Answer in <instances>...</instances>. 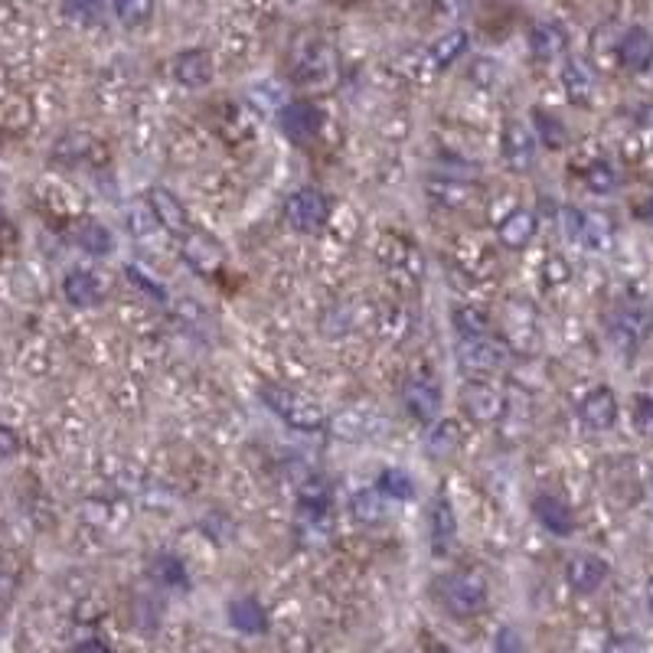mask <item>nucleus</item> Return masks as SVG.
<instances>
[{
  "label": "nucleus",
  "instance_id": "obj_14",
  "mask_svg": "<svg viewBox=\"0 0 653 653\" xmlns=\"http://www.w3.org/2000/svg\"><path fill=\"white\" fill-rule=\"evenodd\" d=\"M578 415H582L585 428L608 431V428H614V422H618V396H614L608 386L591 389L582 399V405H578Z\"/></svg>",
  "mask_w": 653,
  "mask_h": 653
},
{
  "label": "nucleus",
  "instance_id": "obj_23",
  "mask_svg": "<svg viewBox=\"0 0 653 653\" xmlns=\"http://www.w3.org/2000/svg\"><path fill=\"white\" fill-rule=\"evenodd\" d=\"M63 294H66V301L72 307H95L98 301H102V285L95 281V275H89V271H69L66 281H63Z\"/></svg>",
  "mask_w": 653,
  "mask_h": 653
},
{
  "label": "nucleus",
  "instance_id": "obj_8",
  "mask_svg": "<svg viewBox=\"0 0 653 653\" xmlns=\"http://www.w3.org/2000/svg\"><path fill=\"white\" fill-rule=\"evenodd\" d=\"M608 572V562L601 556H591V552H578V556L565 562V582H569L575 595H595L605 585Z\"/></svg>",
  "mask_w": 653,
  "mask_h": 653
},
{
  "label": "nucleus",
  "instance_id": "obj_13",
  "mask_svg": "<svg viewBox=\"0 0 653 653\" xmlns=\"http://www.w3.org/2000/svg\"><path fill=\"white\" fill-rule=\"evenodd\" d=\"M147 203H151L157 223L164 232H170V236H187V232H190L187 206H183L167 187H151V193H147Z\"/></svg>",
  "mask_w": 653,
  "mask_h": 653
},
{
  "label": "nucleus",
  "instance_id": "obj_16",
  "mask_svg": "<svg viewBox=\"0 0 653 653\" xmlns=\"http://www.w3.org/2000/svg\"><path fill=\"white\" fill-rule=\"evenodd\" d=\"M618 59L627 72H644L653 66V33L647 27H631L618 43Z\"/></svg>",
  "mask_w": 653,
  "mask_h": 653
},
{
  "label": "nucleus",
  "instance_id": "obj_30",
  "mask_svg": "<svg viewBox=\"0 0 653 653\" xmlns=\"http://www.w3.org/2000/svg\"><path fill=\"white\" fill-rule=\"evenodd\" d=\"M464 49H467V33L464 30H451V33L441 36L435 46H431V63H435L438 69H448L464 56Z\"/></svg>",
  "mask_w": 653,
  "mask_h": 653
},
{
  "label": "nucleus",
  "instance_id": "obj_31",
  "mask_svg": "<svg viewBox=\"0 0 653 653\" xmlns=\"http://www.w3.org/2000/svg\"><path fill=\"white\" fill-rule=\"evenodd\" d=\"M376 490L383 497L412 500L415 497V480L405 471H399V467H386V471H379V477H376Z\"/></svg>",
  "mask_w": 653,
  "mask_h": 653
},
{
  "label": "nucleus",
  "instance_id": "obj_35",
  "mask_svg": "<svg viewBox=\"0 0 653 653\" xmlns=\"http://www.w3.org/2000/svg\"><path fill=\"white\" fill-rule=\"evenodd\" d=\"M585 183H588V190H595V193H611L614 187H618V174H614L611 164L598 160V164H591L585 170Z\"/></svg>",
  "mask_w": 653,
  "mask_h": 653
},
{
  "label": "nucleus",
  "instance_id": "obj_24",
  "mask_svg": "<svg viewBox=\"0 0 653 653\" xmlns=\"http://www.w3.org/2000/svg\"><path fill=\"white\" fill-rule=\"evenodd\" d=\"M451 324L458 330L461 340H474V337H487L490 334V314L477 304H458L451 311Z\"/></svg>",
  "mask_w": 653,
  "mask_h": 653
},
{
  "label": "nucleus",
  "instance_id": "obj_27",
  "mask_svg": "<svg viewBox=\"0 0 653 653\" xmlns=\"http://www.w3.org/2000/svg\"><path fill=\"white\" fill-rule=\"evenodd\" d=\"M125 219H128V232L138 242H147L160 229L154 209H151V203H147V200H131L125 206Z\"/></svg>",
  "mask_w": 653,
  "mask_h": 653
},
{
  "label": "nucleus",
  "instance_id": "obj_4",
  "mask_svg": "<svg viewBox=\"0 0 653 653\" xmlns=\"http://www.w3.org/2000/svg\"><path fill=\"white\" fill-rule=\"evenodd\" d=\"M510 356H513L510 343H503L490 334L458 343V366L471 379H487V376L500 373V369L510 363Z\"/></svg>",
  "mask_w": 653,
  "mask_h": 653
},
{
  "label": "nucleus",
  "instance_id": "obj_41",
  "mask_svg": "<svg viewBox=\"0 0 653 653\" xmlns=\"http://www.w3.org/2000/svg\"><path fill=\"white\" fill-rule=\"evenodd\" d=\"M17 451H20L17 435H14V431H10L7 425H0V461H10Z\"/></svg>",
  "mask_w": 653,
  "mask_h": 653
},
{
  "label": "nucleus",
  "instance_id": "obj_32",
  "mask_svg": "<svg viewBox=\"0 0 653 653\" xmlns=\"http://www.w3.org/2000/svg\"><path fill=\"white\" fill-rule=\"evenodd\" d=\"M350 513H353V520H360V523H379L386 516L383 494H379V490H363V494H356L350 500Z\"/></svg>",
  "mask_w": 653,
  "mask_h": 653
},
{
  "label": "nucleus",
  "instance_id": "obj_42",
  "mask_svg": "<svg viewBox=\"0 0 653 653\" xmlns=\"http://www.w3.org/2000/svg\"><path fill=\"white\" fill-rule=\"evenodd\" d=\"M608 653H644V647L637 644V640H631V637H618L614 644L608 647Z\"/></svg>",
  "mask_w": 653,
  "mask_h": 653
},
{
  "label": "nucleus",
  "instance_id": "obj_40",
  "mask_svg": "<svg viewBox=\"0 0 653 653\" xmlns=\"http://www.w3.org/2000/svg\"><path fill=\"white\" fill-rule=\"evenodd\" d=\"M582 216H585V213H578V209H572V206L562 209V216H559V219H562V232H565L569 239L582 236Z\"/></svg>",
  "mask_w": 653,
  "mask_h": 653
},
{
  "label": "nucleus",
  "instance_id": "obj_47",
  "mask_svg": "<svg viewBox=\"0 0 653 653\" xmlns=\"http://www.w3.org/2000/svg\"><path fill=\"white\" fill-rule=\"evenodd\" d=\"M438 653H454V650H448V647H445V650H438Z\"/></svg>",
  "mask_w": 653,
  "mask_h": 653
},
{
  "label": "nucleus",
  "instance_id": "obj_34",
  "mask_svg": "<svg viewBox=\"0 0 653 653\" xmlns=\"http://www.w3.org/2000/svg\"><path fill=\"white\" fill-rule=\"evenodd\" d=\"M115 14L125 27H144L154 17V0H115Z\"/></svg>",
  "mask_w": 653,
  "mask_h": 653
},
{
  "label": "nucleus",
  "instance_id": "obj_33",
  "mask_svg": "<svg viewBox=\"0 0 653 653\" xmlns=\"http://www.w3.org/2000/svg\"><path fill=\"white\" fill-rule=\"evenodd\" d=\"M582 239L591 249H608L611 245V219L601 213H585L582 216Z\"/></svg>",
  "mask_w": 653,
  "mask_h": 653
},
{
  "label": "nucleus",
  "instance_id": "obj_44",
  "mask_svg": "<svg viewBox=\"0 0 653 653\" xmlns=\"http://www.w3.org/2000/svg\"><path fill=\"white\" fill-rule=\"evenodd\" d=\"M549 268L552 271H546V278L552 281V285H559V281H569V265H565V262H552Z\"/></svg>",
  "mask_w": 653,
  "mask_h": 653
},
{
  "label": "nucleus",
  "instance_id": "obj_9",
  "mask_svg": "<svg viewBox=\"0 0 653 653\" xmlns=\"http://www.w3.org/2000/svg\"><path fill=\"white\" fill-rule=\"evenodd\" d=\"M461 405H464L467 418H474L477 425L497 422V418L503 415V392L497 386L474 379V383H467L461 389Z\"/></svg>",
  "mask_w": 653,
  "mask_h": 653
},
{
  "label": "nucleus",
  "instance_id": "obj_15",
  "mask_svg": "<svg viewBox=\"0 0 653 653\" xmlns=\"http://www.w3.org/2000/svg\"><path fill=\"white\" fill-rule=\"evenodd\" d=\"M174 79L187 89H203V85L213 82V59H209L206 49H183L174 56Z\"/></svg>",
  "mask_w": 653,
  "mask_h": 653
},
{
  "label": "nucleus",
  "instance_id": "obj_26",
  "mask_svg": "<svg viewBox=\"0 0 653 653\" xmlns=\"http://www.w3.org/2000/svg\"><path fill=\"white\" fill-rule=\"evenodd\" d=\"M650 324H653V317L644 307H624L618 320H614V337H624L634 347L637 340H644L650 334Z\"/></svg>",
  "mask_w": 653,
  "mask_h": 653
},
{
  "label": "nucleus",
  "instance_id": "obj_3",
  "mask_svg": "<svg viewBox=\"0 0 653 653\" xmlns=\"http://www.w3.org/2000/svg\"><path fill=\"white\" fill-rule=\"evenodd\" d=\"M327 428L337 441L363 445V441H376L392 431V422L383 412H376L373 405H350V409H340L334 418H327Z\"/></svg>",
  "mask_w": 653,
  "mask_h": 653
},
{
  "label": "nucleus",
  "instance_id": "obj_37",
  "mask_svg": "<svg viewBox=\"0 0 653 653\" xmlns=\"http://www.w3.org/2000/svg\"><path fill=\"white\" fill-rule=\"evenodd\" d=\"M154 572L164 585H177V588L187 585V569H183V562L177 556H160L157 565H154Z\"/></svg>",
  "mask_w": 653,
  "mask_h": 653
},
{
  "label": "nucleus",
  "instance_id": "obj_45",
  "mask_svg": "<svg viewBox=\"0 0 653 653\" xmlns=\"http://www.w3.org/2000/svg\"><path fill=\"white\" fill-rule=\"evenodd\" d=\"M647 608H650V614H653V578L647 582Z\"/></svg>",
  "mask_w": 653,
  "mask_h": 653
},
{
  "label": "nucleus",
  "instance_id": "obj_21",
  "mask_svg": "<svg viewBox=\"0 0 653 653\" xmlns=\"http://www.w3.org/2000/svg\"><path fill=\"white\" fill-rule=\"evenodd\" d=\"M565 43H569V36H565L559 23H536L533 33H529V49H533V56L542 59V63L559 59L565 53Z\"/></svg>",
  "mask_w": 653,
  "mask_h": 653
},
{
  "label": "nucleus",
  "instance_id": "obj_29",
  "mask_svg": "<svg viewBox=\"0 0 653 653\" xmlns=\"http://www.w3.org/2000/svg\"><path fill=\"white\" fill-rule=\"evenodd\" d=\"M533 125H536V134H539V144L549 147V151H562V147L569 144V131H565V125L556 115L533 108Z\"/></svg>",
  "mask_w": 653,
  "mask_h": 653
},
{
  "label": "nucleus",
  "instance_id": "obj_28",
  "mask_svg": "<svg viewBox=\"0 0 653 653\" xmlns=\"http://www.w3.org/2000/svg\"><path fill=\"white\" fill-rule=\"evenodd\" d=\"M76 245L89 255H108L115 249V239H112V232H108V226L89 219V223H82L76 229Z\"/></svg>",
  "mask_w": 653,
  "mask_h": 653
},
{
  "label": "nucleus",
  "instance_id": "obj_19",
  "mask_svg": "<svg viewBox=\"0 0 653 653\" xmlns=\"http://www.w3.org/2000/svg\"><path fill=\"white\" fill-rule=\"evenodd\" d=\"M497 236H500L503 249H510V252L526 249L536 236V216L529 213V209H513V213L503 216V223L497 226Z\"/></svg>",
  "mask_w": 653,
  "mask_h": 653
},
{
  "label": "nucleus",
  "instance_id": "obj_11",
  "mask_svg": "<svg viewBox=\"0 0 653 653\" xmlns=\"http://www.w3.org/2000/svg\"><path fill=\"white\" fill-rule=\"evenodd\" d=\"M425 193H428V200L435 206H441V209H467L477 200L480 187L471 180L431 177V180H425Z\"/></svg>",
  "mask_w": 653,
  "mask_h": 653
},
{
  "label": "nucleus",
  "instance_id": "obj_38",
  "mask_svg": "<svg viewBox=\"0 0 653 653\" xmlns=\"http://www.w3.org/2000/svg\"><path fill=\"white\" fill-rule=\"evenodd\" d=\"M634 428H637V435L653 438V396L634 399Z\"/></svg>",
  "mask_w": 653,
  "mask_h": 653
},
{
  "label": "nucleus",
  "instance_id": "obj_1",
  "mask_svg": "<svg viewBox=\"0 0 653 653\" xmlns=\"http://www.w3.org/2000/svg\"><path fill=\"white\" fill-rule=\"evenodd\" d=\"M438 605L445 608L451 618H474L487 608L490 601V582L477 569L448 572L435 582Z\"/></svg>",
  "mask_w": 653,
  "mask_h": 653
},
{
  "label": "nucleus",
  "instance_id": "obj_18",
  "mask_svg": "<svg viewBox=\"0 0 653 653\" xmlns=\"http://www.w3.org/2000/svg\"><path fill=\"white\" fill-rule=\"evenodd\" d=\"M454 539H458V516H454V507L445 497H438L435 507H431V552L448 556Z\"/></svg>",
  "mask_w": 653,
  "mask_h": 653
},
{
  "label": "nucleus",
  "instance_id": "obj_25",
  "mask_svg": "<svg viewBox=\"0 0 653 653\" xmlns=\"http://www.w3.org/2000/svg\"><path fill=\"white\" fill-rule=\"evenodd\" d=\"M458 448H461V425L454 422V418L435 422V428H431V435L425 441V451L435 454V458H451Z\"/></svg>",
  "mask_w": 653,
  "mask_h": 653
},
{
  "label": "nucleus",
  "instance_id": "obj_2",
  "mask_svg": "<svg viewBox=\"0 0 653 653\" xmlns=\"http://www.w3.org/2000/svg\"><path fill=\"white\" fill-rule=\"evenodd\" d=\"M258 396H262V402L268 405V409L275 412L285 425H291V428H298V431H320V428H327L324 405H320L317 399H311V396H304V392H294V389L268 383V386H262Z\"/></svg>",
  "mask_w": 653,
  "mask_h": 653
},
{
  "label": "nucleus",
  "instance_id": "obj_22",
  "mask_svg": "<svg viewBox=\"0 0 653 653\" xmlns=\"http://www.w3.org/2000/svg\"><path fill=\"white\" fill-rule=\"evenodd\" d=\"M229 624L242 634H265L268 631V614L255 598H236L229 605Z\"/></svg>",
  "mask_w": 653,
  "mask_h": 653
},
{
  "label": "nucleus",
  "instance_id": "obj_12",
  "mask_svg": "<svg viewBox=\"0 0 653 653\" xmlns=\"http://www.w3.org/2000/svg\"><path fill=\"white\" fill-rule=\"evenodd\" d=\"M402 402L415 422L431 425L441 412V389L438 383H431V379H412V383H405L402 389Z\"/></svg>",
  "mask_w": 653,
  "mask_h": 653
},
{
  "label": "nucleus",
  "instance_id": "obj_7",
  "mask_svg": "<svg viewBox=\"0 0 653 653\" xmlns=\"http://www.w3.org/2000/svg\"><path fill=\"white\" fill-rule=\"evenodd\" d=\"M536 134L529 131L520 118H510L507 125H503V134H500V151H503V160H507V167L516 170V174H523L536 164Z\"/></svg>",
  "mask_w": 653,
  "mask_h": 653
},
{
  "label": "nucleus",
  "instance_id": "obj_39",
  "mask_svg": "<svg viewBox=\"0 0 653 653\" xmlns=\"http://www.w3.org/2000/svg\"><path fill=\"white\" fill-rule=\"evenodd\" d=\"M494 650H497V653H523V637H520V631H516V627H500Z\"/></svg>",
  "mask_w": 653,
  "mask_h": 653
},
{
  "label": "nucleus",
  "instance_id": "obj_43",
  "mask_svg": "<svg viewBox=\"0 0 653 653\" xmlns=\"http://www.w3.org/2000/svg\"><path fill=\"white\" fill-rule=\"evenodd\" d=\"M76 653H112V647L105 644V640H82V644L76 647Z\"/></svg>",
  "mask_w": 653,
  "mask_h": 653
},
{
  "label": "nucleus",
  "instance_id": "obj_5",
  "mask_svg": "<svg viewBox=\"0 0 653 653\" xmlns=\"http://www.w3.org/2000/svg\"><path fill=\"white\" fill-rule=\"evenodd\" d=\"M285 219L294 232L304 236H317L330 219V196L320 193L317 187H301L288 196L285 203Z\"/></svg>",
  "mask_w": 653,
  "mask_h": 653
},
{
  "label": "nucleus",
  "instance_id": "obj_10",
  "mask_svg": "<svg viewBox=\"0 0 653 653\" xmlns=\"http://www.w3.org/2000/svg\"><path fill=\"white\" fill-rule=\"evenodd\" d=\"M278 125L291 141H311L314 134L324 128V112H320L317 105L298 98V102H288L278 112Z\"/></svg>",
  "mask_w": 653,
  "mask_h": 653
},
{
  "label": "nucleus",
  "instance_id": "obj_6",
  "mask_svg": "<svg viewBox=\"0 0 653 653\" xmlns=\"http://www.w3.org/2000/svg\"><path fill=\"white\" fill-rule=\"evenodd\" d=\"M180 258L190 265V271H196V275H203V278H219L223 275V268H226V252H223V245H219L209 232H187L180 242Z\"/></svg>",
  "mask_w": 653,
  "mask_h": 653
},
{
  "label": "nucleus",
  "instance_id": "obj_36",
  "mask_svg": "<svg viewBox=\"0 0 653 653\" xmlns=\"http://www.w3.org/2000/svg\"><path fill=\"white\" fill-rule=\"evenodd\" d=\"M66 17L79 23H98L105 17V0H66Z\"/></svg>",
  "mask_w": 653,
  "mask_h": 653
},
{
  "label": "nucleus",
  "instance_id": "obj_17",
  "mask_svg": "<svg viewBox=\"0 0 653 653\" xmlns=\"http://www.w3.org/2000/svg\"><path fill=\"white\" fill-rule=\"evenodd\" d=\"M562 85H565V95H569V102L578 105V108H588L595 102V72H591L582 59H565L562 66Z\"/></svg>",
  "mask_w": 653,
  "mask_h": 653
},
{
  "label": "nucleus",
  "instance_id": "obj_20",
  "mask_svg": "<svg viewBox=\"0 0 653 653\" xmlns=\"http://www.w3.org/2000/svg\"><path fill=\"white\" fill-rule=\"evenodd\" d=\"M533 513H536V520L546 526L552 536H569L572 529H575L572 510L565 507L559 497H552V494H539V497L533 500Z\"/></svg>",
  "mask_w": 653,
  "mask_h": 653
},
{
  "label": "nucleus",
  "instance_id": "obj_46",
  "mask_svg": "<svg viewBox=\"0 0 653 653\" xmlns=\"http://www.w3.org/2000/svg\"><path fill=\"white\" fill-rule=\"evenodd\" d=\"M650 216H653V196H650Z\"/></svg>",
  "mask_w": 653,
  "mask_h": 653
}]
</instances>
